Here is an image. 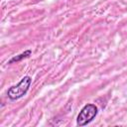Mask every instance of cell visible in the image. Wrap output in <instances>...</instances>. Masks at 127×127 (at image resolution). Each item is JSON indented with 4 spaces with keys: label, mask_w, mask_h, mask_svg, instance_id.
Wrapping results in <instances>:
<instances>
[{
    "label": "cell",
    "mask_w": 127,
    "mask_h": 127,
    "mask_svg": "<svg viewBox=\"0 0 127 127\" xmlns=\"http://www.w3.org/2000/svg\"><path fill=\"white\" fill-rule=\"evenodd\" d=\"M97 112H98V108L97 106H95V104H92V103L85 104L77 115L76 124L78 126L87 125L95 118V116L97 115Z\"/></svg>",
    "instance_id": "cell-2"
},
{
    "label": "cell",
    "mask_w": 127,
    "mask_h": 127,
    "mask_svg": "<svg viewBox=\"0 0 127 127\" xmlns=\"http://www.w3.org/2000/svg\"><path fill=\"white\" fill-rule=\"evenodd\" d=\"M31 83H32V78L29 75L24 76L16 85H13L8 89L7 91L8 97L11 100H16L21 98L28 92L31 86Z\"/></svg>",
    "instance_id": "cell-1"
},
{
    "label": "cell",
    "mask_w": 127,
    "mask_h": 127,
    "mask_svg": "<svg viewBox=\"0 0 127 127\" xmlns=\"http://www.w3.org/2000/svg\"><path fill=\"white\" fill-rule=\"evenodd\" d=\"M31 54H32V52H31L30 50H27V51H25L24 53H22V54H20V55H18V56H16V57H13V58L9 61V64H12V63H15V62H20L21 60L28 58Z\"/></svg>",
    "instance_id": "cell-3"
}]
</instances>
